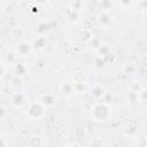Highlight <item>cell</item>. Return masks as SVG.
<instances>
[{"instance_id": "obj_1", "label": "cell", "mask_w": 147, "mask_h": 147, "mask_svg": "<svg viewBox=\"0 0 147 147\" xmlns=\"http://www.w3.org/2000/svg\"><path fill=\"white\" fill-rule=\"evenodd\" d=\"M91 117L95 122H106L111 117V107L109 103L100 100L91 108Z\"/></svg>"}, {"instance_id": "obj_2", "label": "cell", "mask_w": 147, "mask_h": 147, "mask_svg": "<svg viewBox=\"0 0 147 147\" xmlns=\"http://www.w3.org/2000/svg\"><path fill=\"white\" fill-rule=\"evenodd\" d=\"M45 107L38 101V102H32L26 108V116L29 117V119L31 121H37L40 119L44 114H45Z\"/></svg>"}, {"instance_id": "obj_3", "label": "cell", "mask_w": 147, "mask_h": 147, "mask_svg": "<svg viewBox=\"0 0 147 147\" xmlns=\"http://www.w3.org/2000/svg\"><path fill=\"white\" fill-rule=\"evenodd\" d=\"M33 51V46L31 41H26V40H20L14 48V53L16 56L20 57H25L29 56Z\"/></svg>"}, {"instance_id": "obj_4", "label": "cell", "mask_w": 147, "mask_h": 147, "mask_svg": "<svg viewBox=\"0 0 147 147\" xmlns=\"http://www.w3.org/2000/svg\"><path fill=\"white\" fill-rule=\"evenodd\" d=\"M96 22L102 28V29H113L114 25H115V20L114 17L109 14V11H105V10H101L98 16H96Z\"/></svg>"}, {"instance_id": "obj_5", "label": "cell", "mask_w": 147, "mask_h": 147, "mask_svg": "<svg viewBox=\"0 0 147 147\" xmlns=\"http://www.w3.org/2000/svg\"><path fill=\"white\" fill-rule=\"evenodd\" d=\"M57 101L56 95H54L53 93H45L39 98V102L45 107V108H51L54 107L55 103Z\"/></svg>"}, {"instance_id": "obj_6", "label": "cell", "mask_w": 147, "mask_h": 147, "mask_svg": "<svg viewBox=\"0 0 147 147\" xmlns=\"http://www.w3.org/2000/svg\"><path fill=\"white\" fill-rule=\"evenodd\" d=\"M25 102H26V98L25 94H23L22 92H16L10 98V105L15 108H21L22 106L25 105Z\"/></svg>"}, {"instance_id": "obj_7", "label": "cell", "mask_w": 147, "mask_h": 147, "mask_svg": "<svg viewBox=\"0 0 147 147\" xmlns=\"http://www.w3.org/2000/svg\"><path fill=\"white\" fill-rule=\"evenodd\" d=\"M106 92H107V91H106V88H105L102 85L98 84V85H95V86H93V87H92V90H91V95H92V98H93L94 100L100 101V100H102V99H103V96H105Z\"/></svg>"}, {"instance_id": "obj_8", "label": "cell", "mask_w": 147, "mask_h": 147, "mask_svg": "<svg viewBox=\"0 0 147 147\" xmlns=\"http://www.w3.org/2000/svg\"><path fill=\"white\" fill-rule=\"evenodd\" d=\"M31 42H32L33 49H37V51H42L47 46V40H46V37H44V36L36 37Z\"/></svg>"}, {"instance_id": "obj_9", "label": "cell", "mask_w": 147, "mask_h": 147, "mask_svg": "<svg viewBox=\"0 0 147 147\" xmlns=\"http://www.w3.org/2000/svg\"><path fill=\"white\" fill-rule=\"evenodd\" d=\"M80 17H82L80 11L72 10V9L68 8V10H67V20H68V22H70L71 24H76L82 20Z\"/></svg>"}, {"instance_id": "obj_10", "label": "cell", "mask_w": 147, "mask_h": 147, "mask_svg": "<svg viewBox=\"0 0 147 147\" xmlns=\"http://www.w3.org/2000/svg\"><path fill=\"white\" fill-rule=\"evenodd\" d=\"M60 91L64 94V95H71L75 93V90H74V84L72 82H65V83H62L61 86H60Z\"/></svg>"}, {"instance_id": "obj_11", "label": "cell", "mask_w": 147, "mask_h": 147, "mask_svg": "<svg viewBox=\"0 0 147 147\" xmlns=\"http://www.w3.org/2000/svg\"><path fill=\"white\" fill-rule=\"evenodd\" d=\"M25 33V30L21 26H15V28H11L10 32H9V36L10 38L13 39H21Z\"/></svg>"}, {"instance_id": "obj_12", "label": "cell", "mask_w": 147, "mask_h": 147, "mask_svg": "<svg viewBox=\"0 0 147 147\" xmlns=\"http://www.w3.org/2000/svg\"><path fill=\"white\" fill-rule=\"evenodd\" d=\"M72 83L74 84H79V83H86V76L83 71L77 70L72 75Z\"/></svg>"}, {"instance_id": "obj_13", "label": "cell", "mask_w": 147, "mask_h": 147, "mask_svg": "<svg viewBox=\"0 0 147 147\" xmlns=\"http://www.w3.org/2000/svg\"><path fill=\"white\" fill-rule=\"evenodd\" d=\"M87 44L90 45V48H91L92 51H94V52H98L99 48L102 46V41L100 40L99 37H92L91 40H90Z\"/></svg>"}, {"instance_id": "obj_14", "label": "cell", "mask_w": 147, "mask_h": 147, "mask_svg": "<svg viewBox=\"0 0 147 147\" xmlns=\"http://www.w3.org/2000/svg\"><path fill=\"white\" fill-rule=\"evenodd\" d=\"M74 136L77 138V139H82V138H85L87 136V130L85 126H76L74 129Z\"/></svg>"}, {"instance_id": "obj_15", "label": "cell", "mask_w": 147, "mask_h": 147, "mask_svg": "<svg viewBox=\"0 0 147 147\" xmlns=\"http://www.w3.org/2000/svg\"><path fill=\"white\" fill-rule=\"evenodd\" d=\"M99 5H100L101 10H105V11H110L114 8L113 0H100L99 1Z\"/></svg>"}, {"instance_id": "obj_16", "label": "cell", "mask_w": 147, "mask_h": 147, "mask_svg": "<svg viewBox=\"0 0 147 147\" xmlns=\"http://www.w3.org/2000/svg\"><path fill=\"white\" fill-rule=\"evenodd\" d=\"M69 8L72 9V10H77V11L82 13L84 10V2L82 0H74V1L70 2Z\"/></svg>"}, {"instance_id": "obj_17", "label": "cell", "mask_w": 147, "mask_h": 147, "mask_svg": "<svg viewBox=\"0 0 147 147\" xmlns=\"http://www.w3.org/2000/svg\"><path fill=\"white\" fill-rule=\"evenodd\" d=\"M106 63H107V62H106L105 57H103V56H101V55H98V56L94 59L93 67H94L95 69H98V70H101V69L105 67V64H106Z\"/></svg>"}, {"instance_id": "obj_18", "label": "cell", "mask_w": 147, "mask_h": 147, "mask_svg": "<svg viewBox=\"0 0 147 147\" xmlns=\"http://www.w3.org/2000/svg\"><path fill=\"white\" fill-rule=\"evenodd\" d=\"M26 71H28V69H26V67L24 64H15L14 65V74L16 76L22 77V76H24L26 74Z\"/></svg>"}, {"instance_id": "obj_19", "label": "cell", "mask_w": 147, "mask_h": 147, "mask_svg": "<svg viewBox=\"0 0 147 147\" xmlns=\"http://www.w3.org/2000/svg\"><path fill=\"white\" fill-rule=\"evenodd\" d=\"M74 84V83H72ZM74 90L76 94H82L84 92H86L87 90V84L86 83H79V84H74Z\"/></svg>"}, {"instance_id": "obj_20", "label": "cell", "mask_w": 147, "mask_h": 147, "mask_svg": "<svg viewBox=\"0 0 147 147\" xmlns=\"http://www.w3.org/2000/svg\"><path fill=\"white\" fill-rule=\"evenodd\" d=\"M138 101H139V105L147 103V90H140L138 92Z\"/></svg>"}, {"instance_id": "obj_21", "label": "cell", "mask_w": 147, "mask_h": 147, "mask_svg": "<svg viewBox=\"0 0 147 147\" xmlns=\"http://www.w3.org/2000/svg\"><path fill=\"white\" fill-rule=\"evenodd\" d=\"M29 145L32 146V147H39V146H42L44 145V141L39 137H32L29 140Z\"/></svg>"}, {"instance_id": "obj_22", "label": "cell", "mask_w": 147, "mask_h": 147, "mask_svg": "<svg viewBox=\"0 0 147 147\" xmlns=\"http://www.w3.org/2000/svg\"><path fill=\"white\" fill-rule=\"evenodd\" d=\"M136 70H137V67H136V64H133V63H129V64H126V65L123 68V71H124L126 75H133V74L136 72Z\"/></svg>"}, {"instance_id": "obj_23", "label": "cell", "mask_w": 147, "mask_h": 147, "mask_svg": "<svg viewBox=\"0 0 147 147\" xmlns=\"http://www.w3.org/2000/svg\"><path fill=\"white\" fill-rule=\"evenodd\" d=\"M96 53H98L99 55H101V56L105 57V56H107L109 53H111V51H110V48H109L108 45H103V44H102V46L99 48V51H98Z\"/></svg>"}, {"instance_id": "obj_24", "label": "cell", "mask_w": 147, "mask_h": 147, "mask_svg": "<svg viewBox=\"0 0 147 147\" xmlns=\"http://www.w3.org/2000/svg\"><path fill=\"white\" fill-rule=\"evenodd\" d=\"M22 85H23L22 77H20V76H15V77L11 79V86H14V87H21Z\"/></svg>"}, {"instance_id": "obj_25", "label": "cell", "mask_w": 147, "mask_h": 147, "mask_svg": "<svg viewBox=\"0 0 147 147\" xmlns=\"http://www.w3.org/2000/svg\"><path fill=\"white\" fill-rule=\"evenodd\" d=\"M92 21L91 20H84L83 21V30H91L92 29Z\"/></svg>"}, {"instance_id": "obj_26", "label": "cell", "mask_w": 147, "mask_h": 147, "mask_svg": "<svg viewBox=\"0 0 147 147\" xmlns=\"http://www.w3.org/2000/svg\"><path fill=\"white\" fill-rule=\"evenodd\" d=\"M139 65L142 68H147V55H142L139 60Z\"/></svg>"}, {"instance_id": "obj_27", "label": "cell", "mask_w": 147, "mask_h": 147, "mask_svg": "<svg viewBox=\"0 0 147 147\" xmlns=\"http://www.w3.org/2000/svg\"><path fill=\"white\" fill-rule=\"evenodd\" d=\"M139 8L142 11H147V0H140L139 1Z\"/></svg>"}, {"instance_id": "obj_28", "label": "cell", "mask_w": 147, "mask_h": 147, "mask_svg": "<svg viewBox=\"0 0 147 147\" xmlns=\"http://www.w3.org/2000/svg\"><path fill=\"white\" fill-rule=\"evenodd\" d=\"M91 145L92 146H101V145H103V141L101 140V138H94L91 141Z\"/></svg>"}, {"instance_id": "obj_29", "label": "cell", "mask_w": 147, "mask_h": 147, "mask_svg": "<svg viewBox=\"0 0 147 147\" xmlns=\"http://www.w3.org/2000/svg\"><path fill=\"white\" fill-rule=\"evenodd\" d=\"M132 3V0H119V5L123 7V8H127L130 7Z\"/></svg>"}, {"instance_id": "obj_30", "label": "cell", "mask_w": 147, "mask_h": 147, "mask_svg": "<svg viewBox=\"0 0 147 147\" xmlns=\"http://www.w3.org/2000/svg\"><path fill=\"white\" fill-rule=\"evenodd\" d=\"M7 146H8V142L6 141V138L1 137L0 138V147H7Z\"/></svg>"}, {"instance_id": "obj_31", "label": "cell", "mask_w": 147, "mask_h": 147, "mask_svg": "<svg viewBox=\"0 0 147 147\" xmlns=\"http://www.w3.org/2000/svg\"><path fill=\"white\" fill-rule=\"evenodd\" d=\"M5 75H6V63H2L1 64V79L5 78Z\"/></svg>"}, {"instance_id": "obj_32", "label": "cell", "mask_w": 147, "mask_h": 147, "mask_svg": "<svg viewBox=\"0 0 147 147\" xmlns=\"http://www.w3.org/2000/svg\"><path fill=\"white\" fill-rule=\"evenodd\" d=\"M36 2L39 5H45L46 2H48V0H36Z\"/></svg>"}, {"instance_id": "obj_33", "label": "cell", "mask_w": 147, "mask_h": 147, "mask_svg": "<svg viewBox=\"0 0 147 147\" xmlns=\"http://www.w3.org/2000/svg\"><path fill=\"white\" fill-rule=\"evenodd\" d=\"M144 33H145V36L147 37V26H146V28L144 29Z\"/></svg>"}]
</instances>
